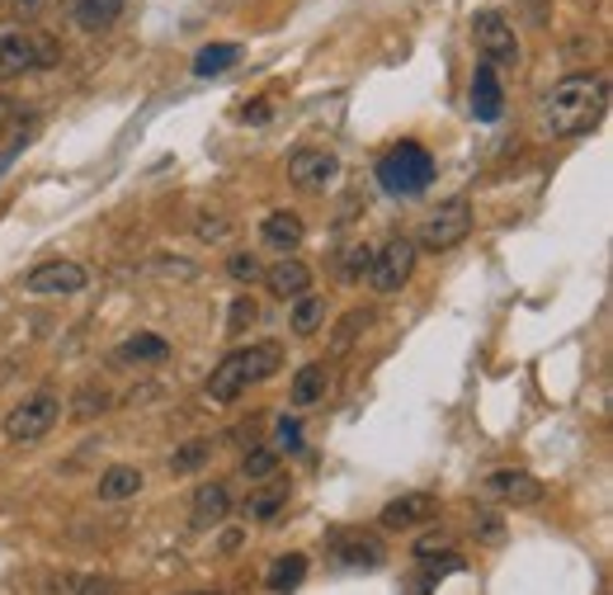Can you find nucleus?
I'll use <instances>...</instances> for the list:
<instances>
[{"mask_svg":"<svg viewBox=\"0 0 613 595\" xmlns=\"http://www.w3.org/2000/svg\"><path fill=\"white\" fill-rule=\"evenodd\" d=\"M604 109H609V86L600 76L580 71V76H566V81L547 90L543 119H547V128H553V137H586L600 128Z\"/></svg>","mask_w":613,"mask_h":595,"instance_id":"f257e3e1","label":"nucleus"},{"mask_svg":"<svg viewBox=\"0 0 613 595\" xmlns=\"http://www.w3.org/2000/svg\"><path fill=\"white\" fill-rule=\"evenodd\" d=\"M279 369H283V346H279V340H250V346L231 350L223 364L208 373L203 393H208V402L227 406V402H236L241 393H250V388L270 383Z\"/></svg>","mask_w":613,"mask_h":595,"instance_id":"f03ea898","label":"nucleus"},{"mask_svg":"<svg viewBox=\"0 0 613 595\" xmlns=\"http://www.w3.org/2000/svg\"><path fill=\"white\" fill-rule=\"evenodd\" d=\"M373 180H377V190L391 194V199H416V194L430 190V180H434V156L420 143H397L391 151H383Z\"/></svg>","mask_w":613,"mask_h":595,"instance_id":"7ed1b4c3","label":"nucleus"},{"mask_svg":"<svg viewBox=\"0 0 613 595\" xmlns=\"http://www.w3.org/2000/svg\"><path fill=\"white\" fill-rule=\"evenodd\" d=\"M472 38H477L481 61H486V67H496V71H514L519 61H524V48H519L514 24L500 10H477V14H472Z\"/></svg>","mask_w":613,"mask_h":595,"instance_id":"20e7f679","label":"nucleus"},{"mask_svg":"<svg viewBox=\"0 0 613 595\" xmlns=\"http://www.w3.org/2000/svg\"><path fill=\"white\" fill-rule=\"evenodd\" d=\"M467 232H472V203L467 199H449L420 223L416 250H434V256H444V250L467 242Z\"/></svg>","mask_w":613,"mask_h":595,"instance_id":"39448f33","label":"nucleus"},{"mask_svg":"<svg viewBox=\"0 0 613 595\" xmlns=\"http://www.w3.org/2000/svg\"><path fill=\"white\" fill-rule=\"evenodd\" d=\"M61 416V397L57 393H29L20 406H10L5 416V440L10 445H38Z\"/></svg>","mask_w":613,"mask_h":595,"instance_id":"423d86ee","label":"nucleus"},{"mask_svg":"<svg viewBox=\"0 0 613 595\" xmlns=\"http://www.w3.org/2000/svg\"><path fill=\"white\" fill-rule=\"evenodd\" d=\"M57 61V43L53 38H38V34H0V81H14V76H29V71H43Z\"/></svg>","mask_w":613,"mask_h":595,"instance_id":"0eeeda50","label":"nucleus"},{"mask_svg":"<svg viewBox=\"0 0 613 595\" xmlns=\"http://www.w3.org/2000/svg\"><path fill=\"white\" fill-rule=\"evenodd\" d=\"M416 256H420V250H416L411 237H391L383 250H373V270H368L373 289L383 298L401 293L406 284H411V274H416Z\"/></svg>","mask_w":613,"mask_h":595,"instance_id":"6e6552de","label":"nucleus"},{"mask_svg":"<svg viewBox=\"0 0 613 595\" xmlns=\"http://www.w3.org/2000/svg\"><path fill=\"white\" fill-rule=\"evenodd\" d=\"M86 284H90L86 265H76L67 256L43 260V265H34V270L24 274V293L29 298H76V293H86Z\"/></svg>","mask_w":613,"mask_h":595,"instance_id":"1a4fd4ad","label":"nucleus"},{"mask_svg":"<svg viewBox=\"0 0 613 595\" xmlns=\"http://www.w3.org/2000/svg\"><path fill=\"white\" fill-rule=\"evenodd\" d=\"M326 553L336 558V568H344V572H377L387 562L383 539L364 535V529H336V535L326 539Z\"/></svg>","mask_w":613,"mask_h":595,"instance_id":"9d476101","label":"nucleus"},{"mask_svg":"<svg viewBox=\"0 0 613 595\" xmlns=\"http://www.w3.org/2000/svg\"><path fill=\"white\" fill-rule=\"evenodd\" d=\"M288 180L297 190L317 194V190H330V184L340 180V156L326 151V147H297L288 156Z\"/></svg>","mask_w":613,"mask_h":595,"instance_id":"9b49d317","label":"nucleus"},{"mask_svg":"<svg viewBox=\"0 0 613 595\" xmlns=\"http://www.w3.org/2000/svg\"><path fill=\"white\" fill-rule=\"evenodd\" d=\"M434 515H439V496H430V492H401L397 501H387V506L377 510V525H383L387 535H406V529L430 525Z\"/></svg>","mask_w":613,"mask_h":595,"instance_id":"f8f14e48","label":"nucleus"},{"mask_svg":"<svg viewBox=\"0 0 613 595\" xmlns=\"http://www.w3.org/2000/svg\"><path fill=\"white\" fill-rule=\"evenodd\" d=\"M486 496L500 501V506H538L543 501V482L524 473V468H496V473H486Z\"/></svg>","mask_w":613,"mask_h":595,"instance_id":"ddd939ff","label":"nucleus"},{"mask_svg":"<svg viewBox=\"0 0 613 595\" xmlns=\"http://www.w3.org/2000/svg\"><path fill=\"white\" fill-rule=\"evenodd\" d=\"M467 100H472V119H477V123H496L500 114H506V86H500V71L481 61V67L472 71Z\"/></svg>","mask_w":613,"mask_h":595,"instance_id":"4468645a","label":"nucleus"},{"mask_svg":"<svg viewBox=\"0 0 613 595\" xmlns=\"http://www.w3.org/2000/svg\"><path fill=\"white\" fill-rule=\"evenodd\" d=\"M303 237H307V227L293 209H274V213L260 217V242L270 250H279V256H293V250L303 246Z\"/></svg>","mask_w":613,"mask_h":595,"instance_id":"2eb2a0df","label":"nucleus"},{"mask_svg":"<svg viewBox=\"0 0 613 595\" xmlns=\"http://www.w3.org/2000/svg\"><path fill=\"white\" fill-rule=\"evenodd\" d=\"M264 289H270L279 303H293V298L311 293V270L297 256H279V265L264 270Z\"/></svg>","mask_w":613,"mask_h":595,"instance_id":"dca6fc26","label":"nucleus"},{"mask_svg":"<svg viewBox=\"0 0 613 595\" xmlns=\"http://www.w3.org/2000/svg\"><path fill=\"white\" fill-rule=\"evenodd\" d=\"M330 393V369L321 364V359H311V364H303L293 373L288 383V402L297 406V412H307V406H321Z\"/></svg>","mask_w":613,"mask_h":595,"instance_id":"f3484780","label":"nucleus"},{"mask_svg":"<svg viewBox=\"0 0 613 595\" xmlns=\"http://www.w3.org/2000/svg\"><path fill=\"white\" fill-rule=\"evenodd\" d=\"M123 5H128V0H67L71 24L86 29V34H104V29H114Z\"/></svg>","mask_w":613,"mask_h":595,"instance_id":"a211bd4d","label":"nucleus"},{"mask_svg":"<svg viewBox=\"0 0 613 595\" xmlns=\"http://www.w3.org/2000/svg\"><path fill=\"white\" fill-rule=\"evenodd\" d=\"M141 487H147L141 468L114 463V468H104V473H100V482H94V496H100V501H133V496H141Z\"/></svg>","mask_w":613,"mask_h":595,"instance_id":"6ab92c4d","label":"nucleus"},{"mask_svg":"<svg viewBox=\"0 0 613 595\" xmlns=\"http://www.w3.org/2000/svg\"><path fill=\"white\" fill-rule=\"evenodd\" d=\"M114 359L118 364H166L170 359V340L166 336H156V332H137V336H128L123 346L114 350Z\"/></svg>","mask_w":613,"mask_h":595,"instance_id":"aec40b11","label":"nucleus"},{"mask_svg":"<svg viewBox=\"0 0 613 595\" xmlns=\"http://www.w3.org/2000/svg\"><path fill=\"white\" fill-rule=\"evenodd\" d=\"M227 510H231L227 482H198V492H194V525L198 529H213V525L227 520Z\"/></svg>","mask_w":613,"mask_h":595,"instance_id":"412c9836","label":"nucleus"},{"mask_svg":"<svg viewBox=\"0 0 613 595\" xmlns=\"http://www.w3.org/2000/svg\"><path fill=\"white\" fill-rule=\"evenodd\" d=\"M307 582V553H279L264 572V591L270 595H288Z\"/></svg>","mask_w":613,"mask_h":595,"instance_id":"4be33fe9","label":"nucleus"},{"mask_svg":"<svg viewBox=\"0 0 613 595\" xmlns=\"http://www.w3.org/2000/svg\"><path fill=\"white\" fill-rule=\"evenodd\" d=\"M236 61H241V43H208V48L194 53V76L213 81V76H227Z\"/></svg>","mask_w":613,"mask_h":595,"instance_id":"5701e85b","label":"nucleus"},{"mask_svg":"<svg viewBox=\"0 0 613 595\" xmlns=\"http://www.w3.org/2000/svg\"><path fill=\"white\" fill-rule=\"evenodd\" d=\"M288 322H293V332H297V336H317V332H321V322H326V298H321V293L293 298Z\"/></svg>","mask_w":613,"mask_h":595,"instance_id":"b1692460","label":"nucleus"},{"mask_svg":"<svg viewBox=\"0 0 613 595\" xmlns=\"http://www.w3.org/2000/svg\"><path fill=\"white\" fill-rule=\"evenodd\" d=\"M208 459H213V440H189L170 453V473H194V468H203Z\"/></svg>","mask_w":613,"mask_h":595,"instance_id":"393cba45","label":"nucleus"},{"mask_svg":"<svg viewBox=\"0 0 613 595\" xmlns=\"http://www.w3.org/2000/svg\"><path fill=\"white\" fill-rule=\"evenodd\" d=\"M283 506H288V492H283V487H274V492H256V496L246 501V520H260V525H270Z\"/></svg>","mask_w":613,"mask_h":595,"instance_id":"a878e982","label":"nucleus"},{"mask_svg":"<svg viewBox=\"0 0 613 595\" xmlns=\"http://www.w3.org/2000/svg\"><path fill=\"white\" fill-rule=\"evenodd\" d=\"M256 322H260L256 298H250V293H236V298H231V312H227V336H246Z\"/></svg>","mask_w":613,"mask_h":595,"instance_id":"bb28decb","label":"nucleus"},{"mask_svg":"<svg viewBox=\"0 0 613 595\" xmlns=\"http://www.w3.org/2000/svg\"><path fill=\"white\" fill-rule=\"evenodd\" d=\"M227 274L236 279V284H256V279H264V265H260V256H250V250H231Z\"/></svg>","mask_w":613,"mask_h":595,"instance_id":"cd10ccee","label":"nucleus"},{"mask_svg":"<svg viewBox=\"0 0 613 595\" xmlns=\"http://www.w3.org/2000/svg\"><path fill=\"white\" fill-rule=\"evenodd\" d=\"M109 412V393L104 388H81L76 393V402H71V416L76 420H94V416H104Z\"/></svg>","mask_w":613,"mask_h":595,"instance_id":"c85d7f7f","label":"nucleus"},{"mask_svg":"<svg viewBox=\"0 0 613 595\" xmlns=\"http://www.w3.org/2000/svg\"><path fill=\"white\" fill-rule=\"evenodd\" d=\"M47 591H53V595H104L109 586L94 582V576H67V572H61V576L47 582Z\"/></svg>","mask_w":613,"mask_h":595,"instance_id":"c756f323","label":"nucleus"},{"mask_svg":"<svg viewBox=\"0 0 613 595\" xmlns=\"http://www.w3.org/2000/svg\"><path fill=\"white\" fill-rule=\"evenodd\" d=\"M420 568H424V591H430L439 576H449V572H467V558L458 553H449L444 548V558H420Z\"/></svg>","mask_w":613,"mask_h":595,"instance_id":"7c9ffc66","label":"nucleus"},{"mask_svg":"<svg viewBox=\"0 0 613 595\" xmlns=\"http://www.w3.org/2000/svg\"><path fill=\"white\" fill-rule=\"evenodd\" d=\"M274 468H279V453H274V449H250L246 459H241V473H246L250 482L274 478Z\"/></svg>","mask_w":613,"mask_h":595,"instance_id":"2f4dec72","label":"nucleus"},{"mask_svg":"<svg viewBox=\"0 0 613 595\" xmlns=\"http://www.w3.org/2000/svg\"><path fill=\"white\" fill-rule=\"evenodd\" d=\"M368 270H373V246H364V242H359V246H350V250H344V265H340V274L350 279V284H354V279H364Z\"/></svg>","mask_w":613,"mask_h":595,"instance_id":"473e14b6","label":"nucleus"},{"mask_svg":"<svg viewBox=\"0 0 613 595\" xmlns=\"http://www.w3.org/2000/svg\"><path fill=\"white\" fill-rule=\"evenodd\" d=\"M368 322H373L368 312H364V307H354L350 317H344V322L336 326V340H330V346H336V350H350V346H354V336H359V326H368Z\"/></svg>","mask_w":613,"mask_h":595,"instance_id":"72a5a7b5","label":"nucleus"},{"mask_svg":"<svg viewBox=\"0 0 613 595\" xmlns=\"http://www.w3.org/2000/svg\"><path fill=\"white\" fill-rule=\"evenodd\" d=\"M274 445H279L274 453H297V449H303V426L283 416V420H279V435H274Z\"/></svg>","mask_w":613,"mask_h":595,"instance_id":"f704fd0d","label":"nucleus"},{"mask_svg":"<svg viewBox=\"0 0 613 595\" xmlns=\"http://www.w3.org/2000/svg\"><path fill=\"white\" fill-rule=\"evenodd\" d=\"M198 237L203 242H223L227 237V223L217 213H198Z\"/></svg>","mask_w":613,"mask_h":595,"instance_id":"c9c22d12","label":"nucleus"},{"mask_svg":"<svg viewBox=\"0 0 613 595\" xmlns=\"http://www.w3.org/2000/svg\"><path fill=\"white\" fill-rule=\"evenodd\" d=\"M14 114H20V104H14L10 96H0V137L10 133V123H14Z\"/></svg>","mask_w":613,"mask_h":595,"instance_id":"e433bc0d","label":"nucleus"},{"mask_svg":"<svg viewBox=\"0 0 613 595\" xmlns=\"http://www.w3.org/2000/svg\"><path fill=\"white\" fill-rule=\"evenodd\" d=\"M439 548H449V543H444V535H424V539L416 543V558H434Z\"/></svg>","mask_w":613,"mask_h":595,"instance_id":"4c0bfd02","label":"nucleus"},{"mask_svg":"<svg viewBox=\"0 0 613 595\" xmlns=\"http://www.w3.org/2000/svg\"><path fill=\"white\" fill-rule=\"evenodd\" d=\"M477 529H481V539H491V543H500V535H506V529L496 525V515H477Z\"/></svg>","mask_w":613,"mask_h":595,"instance_id":"58836bf2","label":"nucleus"},{"mask_svg":"<svg viewBox=\"0 0 613 595\" xmlns=\"http://www.w3.org/2000/svg\"><path fill=\"white\" fill-rule=\"evenodd\" d=\"M14 10H20V14H38L43 0H14Z\"/></svg>","mask_w":613,"mask_h":595,"instance_id":"ea45409f","label":"nucleus"},{"mask_svg":"<svg viewBox=\"0 0 613 595\" xmlns=\"http://www.w3.org/2000/svg\"><path fill=\"white\" fill-rule=\"evenodd\" d=\"M184 595H217V591H184Z\"/></svg>","mask_w":613,"mask_h":595,"instance_id":"a19ab883","label":"nucleus"}]
</instances>
